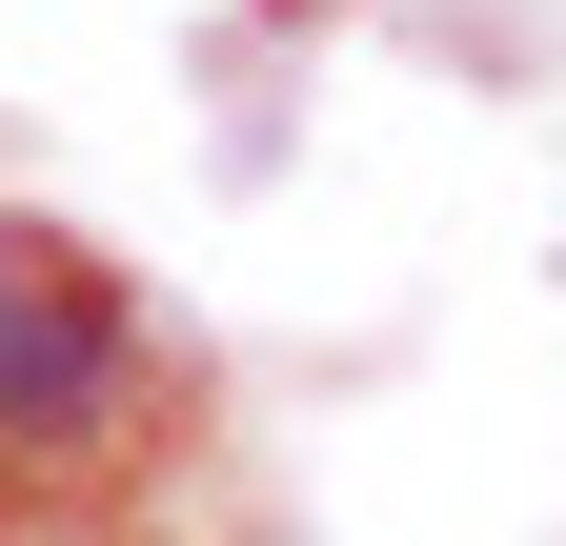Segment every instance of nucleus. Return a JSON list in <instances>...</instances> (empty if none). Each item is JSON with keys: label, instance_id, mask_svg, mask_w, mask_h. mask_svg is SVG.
Returning <instances> with one entry per match:
<instances>
[{"label": "nucleus", "instance_id": "f03ea898", "mask_svg": "<svg viewBox=\"0 0 566 546\" xmlns=\"http://www.w3.org/2000/svg\"><path fill=\"white\" fill-rule=\"evenodd\" d=\"M0 546H21V526H0Z\"/></svg>", "mask_w": 566, "mask_h": 546}, {"label": "nucleus", "instance_id": "f257e3e1", "mask_svg": "<svg viewBox=\"0 0 566 546\" xmlns=\"http://www.w3.org/2000/svg\"><path fill=\"white\" fill-rule=\"evenodd\" d=\"M102 385H122V324L61 284L41 243H0V426H41V445H82L102 426Z\"/></svg>", "mask_w": 566, "mask_h": 546}]
</instances>
